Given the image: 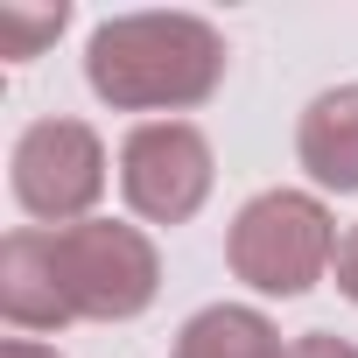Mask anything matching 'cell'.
Wrapping results in <instances>:
<instances>
[{
	"label": "cell",
	"instance_id": "6da1fadb",
	"mask_svg": "<svg viewBox=\"0 0 358 358\" xmlns=\"http://www.w3.org/2000/svg\"><path fill=\"white\" fill-rule=\"evenodd\" d=\"M85 78L113 113H190L225 78V36L197 15H113L85 43Z\"/></svg>",
	"mask_w": 358,
	"mask_h": 358
},
{
	"label": "cell",
	"instance_id": "7a4b0ae2",
	"mask_svg": "<svg viewBox=\"0 0 358 358\" xmlns=\"http://www.w3.org/2000/svg\"><path fill=\"white\" fill-rule=\"evenodd\" d=\"M337 225L323 211V197L309 190H260L239 218H232V239H225V260L246 288L260 295H302L316 288V274L337 260Z\"/></svg>",
	"mask_w": 358,
	"mask_h": 358
},
{
	"label": "cell",
	"instance_id": "3957f363",
	"mask_svg": "<svg viewBox=\"0 0 358 358\" xmlns=\"http://www.w3.org/2000/svg\"><path fill=\"white\" fill-rule=\"evenodd\" d=\"M50 253H57L64 302H71V316H85V323H127V316H141V309L155 302V288H162V260H155L148 232L113 225V218H85V225L50 232Z\"/></svg>",
	"mask_w": 358,
	"mask_h": 358
},
{
	"label": "cell",
	"instance_id": "277c9868",
	"mask_svg": "<svg viewBox=\"0 0 358 358\" xmlns=\"http://www.w3.org/2000/svg\"><path fill=\"white\" fill-rule=\"evenodd\" d=\"M106 190V148L85 120H36L15 141V197L43 225H85Z\"/></svg>",
	"mask_w": 358,
	"mask_h": 358
},
{
	"label": "cell",
	"instance_id": "5b68a950",
	"mask_svg": "<svg viewBox=\"0 0 358 358\" xmlns=\"http://www.w3.org/2000/svg\"><path fill=\"white\" fill-rule=\"evenodd\" d=\"M120 190L148 225H183L211 197V141L190 120H148L120 148Z\"/></svg>",
	"mask_w": 358,
	"mask_h": 358
},
{
	"label": "cell",
	"instance_id": "8992f818",
	"mask_svg": "<svg viewBox=\"0 0 358 358\" xmlns=\"http://www.w3.org/2000/svg\"><path fill=\"white\" fill-rule=\"evenodd\" d=\"M0 316L15 330H64V323H78L71 302H64V281H57L50 232H8V246H0Z\"/></svg>",
	"mask_w": 358,
	"mask_h": 358
},
{
	"label": "cell",
	"instance_id": "52a82bcc",
	"mask_svg": "<svg viewBox=\"0 0 358 358\" xmlns=\"http://www.w3.org/2000/svg\"><path fill=\"white\" fill-rule=\"evenodd\" d=\"M295 155H302V169L323 190H337V197L358 190V85H337V92H323L302 113Z\"/></svg>",
	"mask_w": 358,
	"mask_h": 358
},
{
	"label": "cell",
	"instance_id": "ba28073f",
	"mask_svg": "<svg viewBox=\"0 0 358 358\" xmlns=\"http://www.w3.org/2000/svg\"><path fill=\"white\" fill-rule=\"evenodd\" d=\"M176 358H281V337L260 309H239V302H211L183 323L176 337Z\"/></svg>",
	"mask_w": 358,
	"mask_h": 358
},
{
	"label": "cell",
	"instance_id": "9c48e42d",
	"mask_svg": "<svg viewBox=\"0 0 358 358\" xmlns=\"http://www.w3.org/2000/svg\"><path fill=\"white\" fill-rule=\"evenodd\" d=\"M64 22H71L64 8H43V15H29V8H0V36H8V57H15V64H22V57H36V50H43Z\"/></svg>",
	"mask_w": 358,
	"mask_h": 358
},
{
	"label": "cell",
	"instance_id": "30bf717a",
	"mask_svg": "<svg viewBox=\"0 0 358 358\" xmlns=\"http://www.w3.org/2000/svg\"><path fill=\"white\" fill-rule=\"evenodd\" d=\"M281 358H358V351H351L344 337H330V330H309V337H295Z\"/></svg>",
	"mask_w": 358,
	"mask_h": 358
},
{
	"label": "cell",
	"instance_id": "8fae6325",
	"mask_svg": "<svg viewBox=\"0 0 358 358\" xmlns=\"http://www.w3.org/2000/svg\"><path fill=\"white\" fill-rule=\"evenodd\" d=\"M337 288L358 302V225L344 232V246H337Z\"/></svg>",
	"mask_w": 358,
	"mask_h": 358
},
{
	"label": "cell",
	"instance_id": "7c38bea8",
	"mask_svg": "<svg viewBox=\"0 0 358 358\" xmlns=\"http://www.w3.org/2000/svg\"><path fill=\"white\" fill-rule=\"evenodd\" d=\"M8 358H57V351L36 344V337H8Z\"/></svg>",
	"mask_w": 358,
	"mask_h": 358
}]
</instances>
